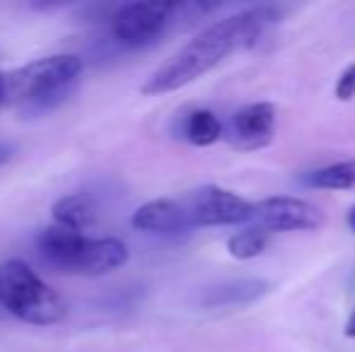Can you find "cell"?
Returning <instances> with one entry per match:
<instances>
[{"instance_id": "cell-1", "label": "cell", "mask_w": 355, "mask_h": 352, "mask_svg": "<svg viewBox=\"0 0 355 352\" xmlns=\"http://www.w3.org/2000/svg\"><path fill=\"white\" fill-rule=\"evenodd\" d=\"M276 17L278 12L273 8L259 5L208 24L203 32L189 39L177 53H172L157 71L150 73L141 92L148 97H157V94H169L191 85L213 68H218L230 53L257 41L259 34L271 22H276Z\"/></svg>"}, {"instance_id": "cell-12", "label": "cell", "mask_w": 355, "mask_h": 352, "mask_svg": "<svg viewBox=\"0 0 355 352\" xmlns=\"http://www.w3.org/2000/svg\"><path fill=\"white\" fill-rule=\"evenodd\" d=\"M184 138L196 147H208L223 138V123L208 109H196L184 118Z\"/></svg>"}, {"instance_id": "cell-19", "label": "cell", "mask_w": 355, "mask_h": 352, "mask_svg": "<svg viewBox=\"0 0 355 352\" xmlns=\"http://www.w3.org/2000/svg\"><path fill=\"white\" fill-rule=\"evenodd\" d=\"M5 160H8V152H5V150H0V165H3Z\"/></svg>"}, {"instance_id": "cell-7", "label": "cell", "mask_w": 355, "mask_h": 352, "mask_svg": "<svg viewBox=\"0 0 355 352\" xmlns=\"http://www.w3.org/2000/svg\"><path fill=\"white\" fill-rule=\"evenodd\" d=\"M257 227L271 232H307L324 225V212L317 205L290 196H273L257 203Z\"/></svg>"}, {"instance_id": "cell-11", "label": "cell", "mask_w": 355, "mask_h": 352, "mask_svg": "<svg viewBox=\"0 0 355 352\" xmlns=\"http://www.w3.org/2000/svg\"><path fill=\"white\" fill-rule=\"evenodd\" d=\"M53 225L68 227V230L83 232L94 222V203L83 193L66 196L51 207Z\"/></svg>"}, {"instance_id": "cell-13", "label": "cell", "mask_w": 355, "mask_h": 352, "mask_svg": "<svg viewBox=\"0 0 355 352\" xmlns=\"http://www.w3.org/2000/svg\"><path fill=\"white\" fill-rule=\"evenodd\" d=\"M307 186L322 188V191H348L355 186V160H343L336 165L322 167V169L307 174Z\"/></svg>"}, {"instance_id": "cell-14", "label": "cell", "mask_w": 355, "mask_h": 352, "mask_svg": "<svg viewBox=\"0 0 355 352\" xmlns=\"http://www.w3.org/2000/svg\"><path fill=\"white\" fill-rule=\"evenodd\" d=\"M271 234L261 227H247L227 239V254L237 261H252L266 251Z\"/></svg>"}, {"instance_id": "cell-17", "label": "cell", "mask_w": 355, "mask_h": 352, "mask_svg": "<svg viewBox=\"0 0 355 352\" xmlns=\"http://www.w3.org/2000/svg\"><path fill=\"white\" fill-rule=\"evenodd\" d=\"M346 220H348V227H351V230L355 232V205L351 207V210H348V217H346Z\"/></svg>"}, {"instance_id": "cell-16", "label": "cell", "mask_w": 355, "mask_h": 352, "mask_svg": "<svg viewBox=\"0 0 355 352\" xmlns=\"http://www.w3.org/2000/svg\"><path fill=\"white\" fill-rule=\"evenodd\" d=\"M343 335H346V338H355V306H353L351 316H348V321H346V328H343Z\"/></svg>"}, {"instance_id": "cell-3", "label": "cell", "mask_w": 355, "mask_h": 352, "mask_svg": "<svg viewBox=\"0 0 355 352\" xmlns=\"http://www.w3.org/2000/svg\"><path fill=\"white\" fill-rule=\"evenodd\" d=\"M83 73V61L73 53L44 56L12 73H5V104L24 113L53 109L68 97Z\"/></svg>"}, {"instance_id": "cell-6", "label": "cell", "mask_w": 355, "mask_h": 352, "mask_svg": "<svg viewBox=\"0 0 355 352\" xmlns=\"http://www.w3.org/2000/svg\"><path fill=\"white\" fill-rule=\"evenodd\" d=\"M177 5L172 3H128L114 12L112 34L121 46L141 48L153 44L172 22Z\"/></svg>"}, {"instance_id": "cell-4", "label": "cell", "mask_w": 355, "mask_h": 352, "mask_svg": "<svg viewBox=\"0 0 355 352\" xmlns=\"http://www.w3.org/2000/svg\"><path fill=\"white\" fill-rule=\"evenodd\" d=\"M0 306L5 314L32 326H51L66 319L68 306L22 259L0 263Z\"/></svg>"}, {"instance_id": "cell-18", "label": "cell", "mask_w": 355, "mask_h": 352, "mask_svg": "<svg viewBox=\"0 0 355 352\" xmlns=\"http://www.w3.org/2000/svg\"><path fill=\"white\" fill-rule=\"evenodd\" d=\"M0 104H5V73H0Z\"/></svg>"}, {"instance_id": "cell-5", "label": "cell", "mask_w": 355, "mask_h": 352, "mask_svg": "<svg viewBox=\"0 0 355 352\" xmlns=\"http://www.w3.org/2000/svg\"><path fill=\"white\" fill-rule=\"evenodd\" d=\"M193 227L244 225L257 215V203L237 196L223 186H201L184 201Z\"/></svg>"}, {"instance_id": "cell-9", "label": "cell", "mask_w": 355, "mask_h": 352, "mask_svg": "<svg viewBox=\"0 0 355 352\" xmlns=\"http://www.w3.org/2000/svg\"><path fill=\"white\" fill-rule=\"evenodd\" d=\"M276 131V106L271 102H257L239 109L230 121L232 142L242 150H257L271 142Z\"/></svg>"}, {"instance_id": "cell-10", "label": "cell", "mask_w": 355, "mask_h": 352, "mask_svg": "<svg viewBox=\"0 0 355 352\" xmlns=\"http://www.w3.org/2000/svg\"><path fill=\"white\" fill-rule=\"evenodd\" d=\"M268 282L266 280H254V277H247V280H232L225 282V285H218L211 295L206 297V304L211 306H242V304H252L254 299L263 297L268 292Z\"/></svg>"}, {"instance_id": "cell-15", "label": "cell", "mask_w": 355, "mask_h": 352, "mask_svg": "<svg viewBox=\"0 0 355 352\" xmlns=\"http://www.w3.org/2000/svg\"><path fill=\"white\" fill-rule=\"evenodd\" d=\"M334 94H336L338 102H351V99L355 97V63L341 73V77L336 80V89H334Z\"/></svg>"}, {"instance_id": "cell-2", "label": "cell", "mask_w": 355, "mask_h": 352, "mask_svg": "<svg viewBox=\"0 0 355 352\" xmlns=\"http://www.w3.org/2000/svg\"><path fill=\"white\" fill-rule=\"evenodd\" d=\"M37 249L53 270L85 277L107 275L128 261V246L116 237L89 239L61 225L44 227L37 237Z\"/></svg>"}, {"instance_id": "cell-8", "label": "cell", "mask_w": 355, "mask_h": 352, "mask_svg": "<svg viewBox=\"0 0 355 352\" xmlns=\"http://www.w3.org/2000/svg\"><path fill=\"white\" fill-rule=\"evenodd\" d=\"M131 227L138 232H150V234H187L193 230V222L189 217V210L184 201H169V198H157V201L143 203L131 217Z\"/></svg>"}]
</instances>
